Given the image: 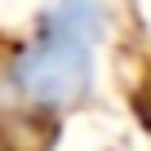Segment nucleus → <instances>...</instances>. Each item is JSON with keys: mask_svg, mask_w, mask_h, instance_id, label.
<instances>
[{"mask_svg": "<svg viewBox=\"0 0 151 151\" xmlns=\"http://www.w3.org/2000/svg\"><path fill=\"white\" fill-rule=\"evenodd\" d=\"M111 36L107 0H49L31 36L5 62V89L31 116H62L89 102Z\"/></svg>", "mask_w": 151, "mask_h": 151, "instance_id": "f257e3e1", "label": "nucleus"}]
</instances>
